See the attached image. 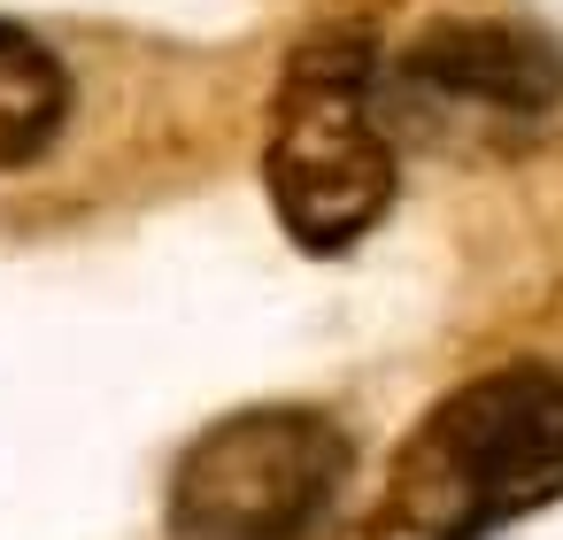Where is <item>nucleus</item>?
Segmentation results:
<instances>
[{
  "label": "nucleus",
  "instance_id": "1",
  "mask_svg": "<svg viewBox=\"0 0 563 540\" xmlns=\"http://www.w3.org/2000/svg\"><path fill=\"white\" fill-rule=\"evenodd\" d=\"M548 502H563V371L509 363L417 417L363 540H494Z\"/></svg>",
  "mask_w": 563,
  "mask_h": 540
},
{
  "label": "nucleus",
  "instance_id": "2",
  "mask_svg": "<svg viewBox=\"0 0 563 540\" xmlns=\"http://www.w3.org/2000/svg\"><path fill=\"white\" fill-rule=\"evenodd\" d=\"M263 194L294 247L347 255L394 209V140L378 124V47L355 24L309 32L271 93Z\"/></svg>",
  "mask_w": 563,
  "mask_h": 540
},
{
  "label": "nucleus",
  "instance_id": "3",
  "mask_svg": "<svg viewBox=\"0 0 563 540\" xmlns=\"http://www.w3.org/2000/svg\"><path fill=\"white\" fill-rule=\"evenodd\" d=\"M355 471L340 417L309 401H255L186 440L170 463V540H309Z\"/></svg>",
  "mask_w": 563,
  "mask_h": 540
},
{
  "label": "nucleus",
  "instance_id": "4",
  "mask_svg": "<svg viewBox=\"0 0 563 540\" xmlns=\"http://www.w3.org/2000/svg\"><path fill=\"white\" fill-rule=\"evenodd\" d=\"M401 86L440 109L540 124L563 101V47L532 24H432L401 55Z\"/></svg>",
  "mask_w": 563,
  "mask_h": 540
},
{
  "label": "nucleus",
  "instance_id": "5",
  "mask_svg": "<svg viewBox=\"0 0 563 540\" xmlns=\"http://www.w3.org/2000/svg\"><path fill=\"white\" fill-rule=\"evenodd\" d=\"M70 124V70L63 55L0 16V170H24L40 163Z\"/></svg>",
  "mask_w": 563,
  "mask_h": 540
},
{
  "label": "nucleus",
  "instance_id": "6",
  "mask_svg": "<svg viewBox=\"0 0 563 540\" xmlns=\"http://www.w3.org/2000/svg\"><path fill=\"white\" fill-rule=\"evenodd\" d=\"M355 9H394V0H355Z\"/></svg>",
  "mask_w": 563,
  "mask_h": 540
}]
</instances>
